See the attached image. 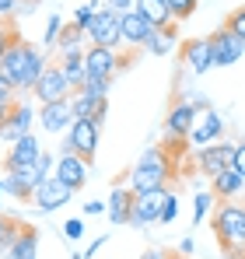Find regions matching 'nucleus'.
Instances as JSON below:
<instances>
[{
    "instance_id": "nucleus-1",
    "label": "nucleus",
    "mask_w": 245,
    "mask_h": 259,
    "mask_svg": "<svg viewBox=\"0 0 245 259\" xmlns=\"http://www.w3.org/2000/svg\"><path fill=\"white\" fill-rule=\"evenodd\" d=\"M46 67H49L46 53L35 42L21 39V35H14L7 53L0 56V74L14 84V91H35L39 77L46 74Z\"/></svg>"
},
{
    "instance_id": "nucleus-2",
    "label": "nucleus",
    "mask_w": 245,
    "mask_h": 259,
    "mask_svg": "<svg viewBox=\"0 0 245 259\" xmlns=\"http://www.w3.org/2000/svg\"><path fill=\"white\" fill-rule=\"evenodd\" d=\"M214 238L221 242V249L228 256H242L245 252V203L238 200H221L210 214Z\"/></svg>"
},
{
    "instance_id": "nucleus-3",
    "label": "nucleus",
    "mask_w": 245,
    "mask_h": 259,
    "mask_svg": "<svg viewBox=\"0 0 245 259\" xmlns=\"http://www.w3.org/2000/svg\"><path fill=\"white\" fill-rule=\"evenodd\" d=\"M175 172V158L165 147H147L140 161L130 168V189L133 193H151V189H168V179Z\"/></svg>"
},
{
    "instance_id": "nucleus-4",
    "label": "nucleus",
    "mask_w": 245,
    "mask_h": 259,
    "mask_svg": "<svg viewBox=\"0 0 245 259\" xmlns=\"http://www.w3.org/2000/svg\"><path fill=\"white\" fill-rule=\"evenodd\" d=\"M67 151H74L77 158H84L88 165L95 161V154H98V123L95 119H74L70 130H67V144H63Z\"/></svg>"
},
{
    "instance_id": "nucleus-5",
    "label": "nucleus",
    "mask_w": 245,
    "mask_h": 259,
    "mask_svg": "<svg viewBox=\"0 0 245 259\" xmlns=\"http://www.w3.org/2000/svg\"><path fill=\"white\" fill-rule=\"evenodd\" d=\"M172 189H151V193H133V210H130V224L133 228H151L158 224L161 217V207L168 200Z\"/></svg>"
},
{
    "instance_id": "nucleus-6",
    "label": "nucleus",
    "mask_w": 245,
    "mask_h": 259,
    "mask_svg": "<svg viewBox=\"0 0 245 259\" xmlns=\"http://www.w3.org/2000/svg\"><path fill=\"white\" fill-rule=\"evenodd\" d=\"M196 165H200V172L203 175H221L224 168H231L235 165V144L231 140H217V144H210V147H200L196 151Z\"/></svg>"
},
{
    "instance_id": "nucleus-7",
    "label": "nucleus",
    "mask_w": 245,
    "mask_h": 259,
    "mask_svg": "<svg viewBox=\"0 0 245 259\" xmlns=\"http://www.w3.org/2000/svg\"><path fill=\"white\" fill-rule=\"evenodd\" d=\"M70 91L74 88L67 84V77H63V70L56 67V63H49L46 67V74L39 77V84H35V98H39V105H53V102H67L70 98Z\"/></svg>"
},
{
    "instance_id": "nucleus-8",
    "label": "nucleus",
    "mask_w": 245,
    "mask_h": 259,
    "mask_svg": "<svg viewBox=\"0 0 245 259\" xmlns=\"http://www.w3.org/2000/svg\"><path fill=\"white\" fill-rule=\"evenodd\" d=\"M210 39V56H214V67H235L238 60H242L245 53V42L238 35H231L228 28H217L214 35H207Z\"/></svg>"
},
{
    "instance_id": "nucleus-9",
    "label": "nucleus",
    "mask_w": 245,
    "mask_h": 259,
    "mask_svg": "<svg viewBox=\"0 0 245 259\" xmlns=\"http://www.w3.org/2000/svg\"><path fill=\"white\" fill-rule=\"evenodd\" d=\"M88 35V42L91 46H105V49H116L123 46V35H119V14H112V11H98V18L91 21V28L84 32Z\"/></svg>"
},
{
    "instance_id": "nucleus-10",
    "label": "nucleus",
    "mask_w": 245,
    "mask_h": 259,
    "mask_svg": "<svg viewBox=\"0 0 245 259\" xmlns=\"http://www.w3.org/2000/svg\"><path fill=\"white\" fill-rule=\"evenodd\" d=\"M84 70H88V77L112 81L119 74V53L116 49H105V46H88L84 49Z\"/></svg>"
},
{
    "instance_id": "nucleus-11",
    "label": "nucleus",
    "mask_w": 245,
    "mask_h": 259,
    "mask_svg": "<svg viewBox=\"0 0 245 259\" xmlns=\"http://www.w3.org/2000/svg\"><path fill=\"white\" fill-rule=\"evenodd\" d=\"M221 133H224V119L214 112V109H207V112H196V119H193V130H189V147H210V144H217L221 140Z\"/></svg>"
},
{
    "instance_id": "nucleus-12",
    "label": "nucleus",
    "mask_w": 245,
    "mask_h": 259,
    "mask_svg": "<svg viewBox=\"0 0 245 259\" xmlns=\"http://www.w3.org/2000/svg\"><path fill=\"white\" fill-rule=\"evenodd\" d=\"M74 200V189L67 186V182H60L56 175L53 179H46L39 189H35V196H32V203L39 207L42 214H53V210H60L63 203H70Z\"/></svg>"
},
{
    "instance_id": "nucleus-13",
    "label": "nucleus",
    "mask_w": 245,
    "mask_h": 259,
    "mask_svg": "<svg viewBox=\"0 0 245 259\" xmlns=\"http://www.w3.org/2000/svg\"><path fill=\"white\" fill-rule=\"evenodd\" d=\"M53 175H56L60 182H67V186L77 193L84 182H88V161H84V158H77L74 151L60 147V158H56V168H53Z\"/></svg>"
},
{
    "instance_id": "nucleus-14",
    "label": "nucleus",
    "mask_w": 245,
    "mask_h": 259,
    "mask_svg": "<svg viewBox=\"0 0 245 259\" xmlns=\"http://www.w3.org/2000/svg\"><path fill=\"white\" fill-rule=\"evenodd\" d=\"M42 154L39 147V137L35 133H28V137H21V140H14L11 147H7V154H4V168L7 172H18V168H25V165H35Z\"/></svg>"
},
{
    "instance_id": "nucleus-15",
    "label": "nucleus",
    "mask_w": 245,
    "mask_h": 259,
    "mask_svg": "<svg viewBox=\"0 0 245 259\" xmlns=\"http://www.w3.org/2000/svg\"><path fill=\"white\" fill-rule=\"evenodd\" d=\"M32 123H35V109L28 105V102H14V109H11V119L0 126V140H7V144H14V140H21V137H28L32 133Z\"/></svg>"
},
{
    "instance_id": "nucleus-16",
    "label": "nucleus",
    "mask_w": 245,
    "mask_h": 259,
    "mask_svg": "<svg viewBox=\"0 0 245 259\" xmlns=\"http://www.w3.org/2000/svg\"><path fill=\"white\" fill-rule=\"evenodd\" d=\"M193 119H196V109H193V102H172V109H168V116H165V137L189 140Z\"/></svg>"
},
{
    "instance_id": "nucleus-17",
    "label": "nucleus",
    "mask_w": 245,
    "mask_h": 259,
    "mask_svg": "<svg viewBox=\"0 0 245 259\" xmlns=\"http://www.w3.org/2000/svg\"><path fill=\"white\" fill-rule=\"evenodd\" d=\"M151 32H154V25L151 21H144L137 11H130V14H123L119 18V35H123V46H133V49H144L147 39H151Z\"/></svg>"
},
{
    "instance_id": "nucleus-18",
    "label": "nucleus",
    "mask_w": 245,
    "mask_h": 259,
    "mask_svg": "<svg viewBox=\"0 0 245 259\" xmlns=\"http://www.w3.org/2000/svg\"><path fill=\"white\" fill-rule=\"evenodd\" d=\"M74 123V112H70V98L67 102H53V105H42L39 109V126L46 133H63Z\"/></svg>"
},
{
    "instance_id": "nucleus-19",
    "label": "nucleus",
    "mask_w": 245,
    "mask_h": 259,
    "mask_svg": "<svg viewBox=\"0 0 245 259\" xmlns=\"http://www.w3.org/2000/svg\"><path fill=\"white\" fill-rule=\"evenodd\" d=\"M182 63H186L193 74H207V70L214 67L210 39H186V42H182Z\"/></svg>"
},
{
    "instance_id": "nucleus-20",
    "label": "nucleus",
    "mask_w": 245,
    "mask_h": 259,
    "mask_svg": "<svg viewBox=\"0 0 245 259\" xmlns=\"http://www.w3.org/2000/svg\"><path fill=\"white\" fill-rule=\"evenodd\" d=\"M70 112H74V119H95V123L102 126V119H105V112H109V102H105V98H91V95H84V91H74V95H70Z\"/></svg>"
},
{
    "instance_id": "nucleus-21",
    "label": "nucleus",
    "mask_w": 245,
    "mask_h": 259,
    "mask_svg": "<svg viewBox=\"0 0 245 259\" xmlns=\"http://www.w3.org/2000/svg\"><path fill=\"white\" fill-rule=\"evenodd\" d=\"M210 193H214V200H238L245 193V179L235 168H224L221 175L210 179Z\"/></svg>"
},
{
    "instance_id": "nucleus-22",
    "label": "nucleus",
    "mask_w": 245,
    "mask_h": 259,
    "mask_svg": "<svg viewBox=\"0 0 245 259\" xmlns=\"http://www.w3.org/2000/svg\"><path fill=\"white\" fill-rule=\"evenodd\" d=\"M130 210H133V189L130 186H112V196H109V207H105V214L112 224H130Z\"/></svg>"
},
{
    "instance_id": "nucleus-23",
    "label": "nucleus",
    "mask_w": 245,
    "mask_h": 259,
    "mask_svg": "<svg viewBox=\"0 0 245 259\" xmlns=\"http://www.w3.org/2000/svg\"><path fill=\"white\" fill-rule=\"evenodd\" d=\"M175 46H179V21H168V25H161V28L151 32V39H147L144 49H147L151 56H168Z\"/></svg>"
},
{
    "instance_id": "nucleus-24",
    "label": "nucleus",
    "mask_w": 245,
    "mask_h": 259,
    "mask_svg": "<svg viewBox=\"0 0 245 259\" xmlns=\"http://www.w3.org/2000/svg\"><path fill=\"white\" fill-rule=\"evenodd\" d=\"M60 70H63V77H67V84L77 88L84 84V77H88V70H84V49H67V53H60V63H56Z\"/></svg>"
},
{
    "instance_id": "nucleus-25",
    "label": "nucleus",
    "mask_w": 245,
    "mask_h": 259,
    "mask_svg": "<svg viewBox=\"0 0 245 259\" xmlns=\"http://www.w3.org/2000/svg\"><path fill=\"white\" fill-rule=\"evenodd\" d=\"M35 252H39V231L21 228V231H18V238L7 245L4 259H35Z\"/></svg>"
},
{
    "instance_id": "nucleus-26",
    "label": "nucleus",
    "mask_w": 245,
    "mask_h": 259,
    "mask_svg": "<svg viewBox=\"0 0 245 259\" xmlns=\"http://www.w3.org/2000/svg\"><path fill=\"white\" fill-rule=\"evenodd\" d=\"M133 11H137L144 21H151L154 28H161V25H168V21H175L165 0H133Z\"/></svg>"
},
{
    "instance_id": "nucleus-27",
    "label": "nucleus",
    "mask_w": 245,
    "mask_h": 259,
    "mask_svg": "<svg viewBox=\"0 0 245 259\" xmlns=\"http://www.w3.org/2000/svg\"><path fill=\"white\" fill-rule=\"evenodd\" d=\"M4 193L14 196L18 203H32V196H35V189H32L18 172H7V179H4Z\"/></svg>"
},
{
    "instance_id": "nucleus-28",
    "label": "nucleus",
    "mask_w": 245,
    "mask_h": 259,
    "mask_svg": "<svg viewBox=\"0 0 245 259\" xmlns=\"http://www.w3.org/2000/svg\"><path fill=\"white\" fill-rule=\"evenodd\" d=\"M81 42H88V35H84L77 25H63V32H60V39H56V49L60 53H67V49H81Z\"/></svg>"
},
{
    "instance_id": "nucleus-29",
    "label": "nucleus",
    "mask_w": 245,
    "mask_h": 259,
    "mask_svg": "<svg viewBox=\"0 0 245 259\" xmlns=\"http://www.w3.org/2000/svg\"><path fill=\"white\" fill-rule=\"evenodd\" d=\"M98 11H102V7H98L95 0H91V4H81V7L74 11V18H70V25H77L81 32H88V28H91V21L98 18Z\"/></svg>"
},
{
    "instance_id": "nucleus-30",
    "label": "nucleus",
    "mask_w": 245,
    "mask_h": 259,
    "mask_svg": "<svg viewBox=\"0 0 245 259\" xmlns=\"http://www.w3.org/2000/svg\"><path fill=\"white\" fill-rule=\"evenodd\" d=\"M25 224H18L14 217H4L0 214V252H7V245L18 238V231H21Z\"/></svg>"
},
{
    "instance_id": "nucleus-31",
    "label": "nucleus",
    "mask_w": 245,
    "mask_h": 259,
    "mask_svg": "<svg viewBox=\"0 0 245 259\" xmlns=\"http://www.w3.org/2000/svg\"><path fill=\"white\" fill-rule=\"evenodd\" d=\"M210 207H214V193L210 189H196V196H193V224H200Z\"/></svg>"
},
{
    "instance_id": "nucleus-32",
    "label": "nucleus",
    "mask_w": 245,
    "mask_h": 259,
    "mask_svg": "<svg viewBox=\"0 0 245 259\" xmlns=\"http://www.w3.org/2000/svg\"><path fill=\"white\" fill-rule=\"evenodd\" d=\"M165 4H168V11H172V18H175V21L193 18V14H196V7H200V0H165Z\"/></svg>"
},
{
    "instance_id": "nucleus-33",
    "label": "nucleus",
    "mask_w": 245,
    "mask_h": 259,
    "mask_svg": "<svg viewBox=\"0 0 245 259\" xmlns=\"http://www.w3.org/2000/svg\"><path fill=\"white\" fill-rule=\"evenodd\" d=\"M60 32H63V18H60V14H49V21H46V35H42V46H46V49H56Z\"/></svg>"
},
{
    "instance_id": "nucleus-34",
    "label": "nucleus",
    "mask_w": 245,
    "mask_h": 259,
    "mask_svg": "<svg viewBox=\"0 0 245 259\" xmlns=\"http://www.w3.org/2000/svg\"><path fill=\"white\" fill-rule=\"evenodd\" d=\"M109 84H112V81H105V77H84V84L77 88V91L91 95V98H105V95H109Z\"/></svg>"
},
{
    "instance_id": "nucleus-35",
    "label": "nucleus",
    "mask_w": 245,
    "mask_h": 259,
    "mask_svg": "<svg viewBox=\"0 0 245 259\" xmlns=\"http://www.w3.org/2000/svg\"><path fill=\"white\" fill-rule=\"evenodd\" d=\"M224 28L231 32V35H238L245 42V7H235L231 14H228V21H224Z\"/></svg>"
},
{
    "instance_id": "nucleus-36",
    "label": "nucleus",
    "mask_w": 245,
    "mask_h": 259,
    "mask_svg": "<svg viewBox=\"0 0 245 259\" xmlns=\"http://www.w3.org/2000/svg\"><path fill=\"white\" fill-rule=\"evenodd\" d=\"M175 214H179V196H175V193H168V200H165V207H161L158 224H172V221H175Z\"/></svg>"
},
{
    "instance_id": "nucleus-37",
    "label": "nucleus",
    "mask_w": 245,
    "mask_h": 259,
    "mask_svg": "<svg viewBox=\"0 0 245 259\" xmlns=\"http://www.w3.org/2000/svg\"><path fill=\"white\" fill-rule=\"evenodd\" d=\"M60 231H63V238H67V242H77V238L84 235V221H81V217H70Z\"/></svg>"
},
{
    "instance_id": "nucleus-38",
    "label": "nucleus",
    "mask_w": 245,
    "mask_h": 259,
    "mask_svg": "<svg viewBox=\"0 0 245 259\" xmlns=\"http://www.w3.org/2000/svg\"><path fill=\"white\" fill-rule=\"evenodd\" d=\"M35 168H39L42 179H53V168H56V158L49 154V151H42L39 154V161H35Z\"/></svg>"
},
{
    "instance_id": "nucleus-39",
    "label": "nucleus",
    "mask_w": 245,
    "mask_h": 259,
    "mask_svg": "<svg viewBox=\"0 0 245 259\" xmlns=\"http://www.w3.org/2000/svg\"><path fill=\"white\" fill-rule=\"evenodd\" d=\"M102 7H105V11H112V14H130V11H133V0H105V4H102Z\"/></svg>"
},
{
    "instance_id": "nucleus-40",
    "label": "nucleus",
    "mask_w": 245,
    "mask_h": 259,
    "mask_svg": "<svg viewBox=\"0 0 245 259\" xmlns=\"http://www.w3.org/2000/svg\"><path fill=\"white\" fill-rule=\"evenodd\" d=\"M231 168L245 179V140H242V144H235V165H231Z\"/></svg>"
},
{
    "instance_id": "nucleus-41",
    "label": "nucleus",
    "mask_w": 245,
    "mask_h": 259,
    "mask_svg": "<svg viewBox=\"0 0 245 259\" xmlns=\"http://www.w3.org/2000/svg\"><path fill=\"white\" fill-rule=\"evenodd\" d=\"M14 35H18V32H14V28H11V21H7V25L0 28V56L7 53V46H11V39H14Z\"/></svg>"
},
{
    "instance_id": "nucleus-42",
    "label": "nucleus",
    "mask_w": 245,
    "mask_h": 259,
    "mask_svg": "<svg viewBox=\"0 0 245 259\" xmlns=\"http://www.w3.org/2000/svg\"><path fill=\"white\" fill-rule=\"evenodd\" d=\"M0 102H14V84L0 74Z\"/></svg>"
},
{
    "instance_id": "nucleus-43",
    "label": "nucleus",
    "mask_w": 245,
    "mask_h": 259,
    "mask_svg": "<svg viewBox=\"0 0 245 259\" xmlns=\"http://www.w3.org/2000/svg\"><path fill=\"white\" fill-rule=\"evenodd\" d=\"M18 4H21V0H0V18L7 21V18H11V14L18 11Z\"/></svg>"
},
{
    "instance_id": "nucleus-44",
    "label": "nucleus",
    "mask_w": 245,
    "mask_h": 259,
    "mask_svg": "<svg viewBox=\"0 0 245 259\" xmlns=\"http://www.w3.org/2000/svg\"><path fill=\"white\" fill-rule=\"evenodd\" d=\"M84 214H88V217H98V214H105V203L91 200V203H84Z\"/></svg>"
},
{
    "instance_id": "nucleus-45",
    "label": "nucleus",
    "mask_w": 245,
    "mask_h": 259,
    "mask_svg": "<svg viewBox=\"0 0 245 259\" xmlns=\"http://www.w3.org/2000/svg\"><path fill=\"white\" fill-rule=\"evenodd\" d=\"M193 249H196V242H193V238L186 235V238L179 242V256H193Z\"/></svg>"
},
{
    "instance_id": "nucleus-46",
    "label": "nucleus",
    "mask_w": 245,
    "mask_h": 259,
    "mask_svg": "<svg viewBox=\"0 0 245 259\" xmlns=\"http://www.w3.org/2000/svg\"><path fill=\"white\" fill-rule=\"evenodd\" d=\"M102 245H105V235H102V238H95V242H91V245L84 249V259H95V252H98Z\"/></svg>"
},
{
    "instance_id": "nucleus-47",
    "label": "nucleus",
    "mask_w": 245,
    "mask_h": 259,
    "mask_svg": "<svg viewBox=\"0 0 245 259\" xmlns=\"http://www.w3.org/2000/svg\"><path fill=\"white\" fill-rule=\"evenodd\" d=\"M14 102H18V98H14ZM14 102H0V126L11 119V109H14Z\"/></svg>"
},
{
    "instance_id": "nucleus-48",
    "label": "nucleus",
    "mask_w": 245,
    "mask_h": 259,
    "mask_svg": "<svg viewBox=\"0 0 245 259\" xmlns=\"http://www.w3.org/2000/svg\"><path fill=\"white\" fill-rule=\"evenodd\" d=\"M144 259H165V252H161V249H147V252H144Z\"/></svg>"
},
{
    "instance_id": "nucleus-49",
    "label": "nucleus",
    "mask_w": 245,
    "mask_h": 259,
    "mask_svg": "<svg viewBox=\"0 0 245 259\" xmlns=\"http://www.w3.org/2000/svg\"><path fill=\"white\" fill-rule=\"evenodd\" d=\"M0 196H4V179H0Z\"/></svg>"
},
{
    "instance_id": "nucleus-50",
    "label": "nucleus",
    "mask_w": 245,
    "mask_h": 259,
    "mask_svg": "<svg viewBox=\"0 0 245 259\" xmlns=\"http://www.w3.org/2000/svg\"><path fill=\"white\" fill-rule=\"evenodd\" d=\"M4 25H7V21H4V18H0V28H4Z\"/></svg>"
},
{
    "instance_id": "nucleus-51",
    "label": "nucleus",
    "mask_w": 245,
    "mask_h": 259,
    "mask_svg": "<svg viewBox=\"0 0 245 259\" xmlns=\"http://www.w3.org/2000/svg\"><path fill=\"white\" fill-rule=\"evenodd\" d=\"M175 259H186V256H179V252H175Z\"/></svg>"
},
{
    "instance_id": "nucleus-52",
    "label": "nucleus",
    "mask_w": 245,
    "mask_h": 259,
    "mask_svg": "<svg viewBox=\"0 0 245 259\" xmlns=\"http://www.w3.org/2000/svg\"><path fill=\"white\" fill-rule=\"evenodd\" d=\"M242 259H245V252H242Z\"/></svg>"
}]
</instances>
